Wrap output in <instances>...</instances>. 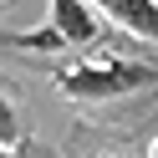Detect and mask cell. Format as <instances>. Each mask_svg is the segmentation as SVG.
<instances>
[{"label":"cell","mask_w":158,"mask_h":158,"mask_svg":"<svg viewBox=\"0 0 158 158\" xmlns=\"http://www.w3.org/2000/svg\"><path fill=\"white\" fill-rule=\"evenodd\" d=\"M102 15H112L123 31L143 36V41H158V0H92Z\"/></svg>","instance_id":"3"},{"label":"cell","mask_w":158,"mask_h":158,"mask_svg":"<svg viewBox=\"0 0 158 158\" xmlns=\"http://www.w3.org/2000/svg\"><path fill=\"white\" fill-rule=\"evenodd\" d=\"M0 158H15V148H0Z\"/></svg>","instance_id":"5"},{"label":"cell","mask_w":158,"mask_h":158,"mask_svg":"<svg viewBox=\"0 0 158 158\" xmlns=\"http://www.w3.org/2000/svg\"><path fill=\"white\" fill-rule=\"evenodd\" d=\"M15 143H21V117H15L10 97L0 92V148H15Z\"/></svg>","instance_id":"4"},{"label":"cell","mask_w":158,"mask_h":158,"mask_svg":"<svg viewBox=\"0 0 158 158\" xmlns=\"http://www.w3.org/2000/svg\"><path fill=\"white\" fill-rule=\"evenodd\" d=\"M92 41H97V15L87 0H51V26L5 36V46H26V51H61V46H92Z\"/></svg>","instance_id":"2"},{"label":"cell","mask_w":158,"mask_h":158,"mask_svg":"<svg viewBox=\"0 0 158 158\" xmlns=\"http://www.w3.org/2000/svg\"><path fill=\"white\" fill-rule=\"evenodd\" d=\"M153 82V66L143 61H97V66H66L56 77L61 97H77V102H102V97H127L143 92Z\"/></svg>","instance_id":"1"}]
</instances>
